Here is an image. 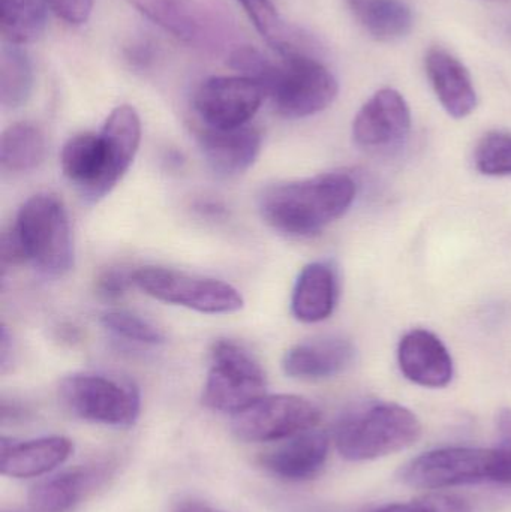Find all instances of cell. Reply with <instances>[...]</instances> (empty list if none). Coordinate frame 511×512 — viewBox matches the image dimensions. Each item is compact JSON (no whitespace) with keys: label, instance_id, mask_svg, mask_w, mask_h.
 I'll use <instances>...</instances> for the list:
<instances>
[{"label":"cell","instance_id":"obj_1","mask_svg":"<svg viewBox=\"0 0 511 512\" xmlns=\"http://www.w3.org/2000/svg\"><path fill=\"white\" fill-rule=\"evenodd\" d=\"M140 141V116L131 105H120L111 111L99 134L84 132L66 141L60 167L81 195L96 203L128 173Z\"/></svg>","mask_w":511,"mask_h":512},{"label":"cell","instance_id":"obj_2","mask_svg":"<svg viewBox=\"0 0 511 512\" xmlns=\"http://www.w3.org/2000/svg\"><path fill=\"white\" fill-rule=\"evenodd\" d=\"M279 62L257 48L242 45L231 51V68L263 87L276 113L305 119L329 108L338 96L335 75L311 54L281 56Z\"/></svg>","mask_w":511,"mask_h":512},{"label":"cell","instance_id":"obj_3","mask_svg":"<svg viewBox=\"0 0 511 512\" xmlns=\"http://www.w3.org/2000/svg\"><path fill=\"white\" fill-rule=\"evenodd\" d=\"M357 185L345 173L278 183L263 189L258 210L269 227L288 237H312L345 215L354 203Z\"/></svg>","mask_w":511,"mask_h":512},{"label":"cell","instance_id":"obj_4","mask_svg":"<svg viewBox=\"0 0 511 512\" xmlns=\"http://www.w3.org/2000/svg\"><path fill=\"white\" fill-rule=\"evenodd\" d=\"M422 436L419 418L396 403H371L348 412L336 426L339 454L366 462L410 448Z\"/></svg>","mask_w":511,"mask_h":512},{"label":"cell","instance_id":"obj_5","mask_svg":"<svg viewBox=\"0 0 511 512\" xmlns=\"http://www.w3.org/2000/svg\"><path fill=\"white\" fill-rule=\"evenodd\" d=\"M27 261L39 273L60 277L74 267V240L68 212L53 194H36L21 206L14 222Z\"/></svg>","mask_w":511,"mask_h":512},{"label":"cell","instance_id":"obj_6","mask_svg":"<svg viewBox=\"0 0 511 512\" xmlns=\"http://www.w3.org/2000/svg\"><path fill=\"white\" fill-rule=\"evenodd\" d=\"M266 388V373L245 346L230 339L213 343L201 397L206 408L236 415L266 396Z\"/></svg>","mask_w":511,"mask_h":512},{"label":"cell","instance_id":"obj_7","mask_svg":"<svg viewBox=\"0 0 511 512\" xmlns=\"http://www.w3.org/2000/svg\"><path fill=\"white\" fill-rule=\"evenodd\" d=\"M59 396L72 415L90 423L131 427L140 417V391L119 376L74 373L60 382Z\"/></svg>","mask_w":511,"mask_h":512},{"label":"cell","instance_id":"obj_8","mask_svg":"<svg viewBox=\"0 0 511 512\" xmlns=\"http://www.w3.org/2000/svg\"><path fill=\"white\" fill-rule=\"evenodd\" d=\"M134 285L155 300L209 315L236 313L245 304L239 289L230 283L173 268H138Z\"/></svg>","mask_w":511,"mask_h":512},{"label":"cell","instance_id":"obj_9","mask_svg":"<svg viewBox=\"0 0 511 512\" xmlns=\"http://www.w3.org/2000/svg\"><path fill=\"white\" fill-rule=\"evenodd\" d=\"M147 20L179 41L203 50H218L230 41L233 23L206 0H126Z\"/></svg>","mask_w":511,"mask_h":512},{"label":"cell","instance_id":"obj_10","mask_svg":"<svg viewBox=\"0 0 511 512\" xmlns=\"http://www.w3.org/2000/svg\"><path fill=\"white\" fill-rule=\"evenodd\" d=\"M497 454L483 448H444L429 451L408 463L401 478L423 490L447 489L467 484L497 483Z\"/></svg>","mask_w":511,"mask_h":512},{"label":"cell","instance_id":"obj_11","mask_svg":"<svg viewBox=\"0 0 511 512\" xmlns=\"http://www.w3.org/2000/svg\"><path fill=\"white\" fill-rule=\"evenodd\" d=\"M321 414L314 403L293 394L261 397L245 411L233 415L231 429L245 442H278L315 429Z\"/></svg>","mask_w":511,"mask_h":512},{"label":"cell","instance_id":"obj_12","mask_svg":"<svg viewBox=\"0 0 511 512\" xmlns=\"http://www.w3.org/2000/svg\"><path fill=\"white\" fill-rule=\"evenodd\" d=\"M266 93L245 75H219L204 80L194 95V110L207 128L246 126L257 114Z\"/></svg>","mask_w":511,"mask_h":512},{"label":"cell","instance_id":"obj_13","mask_svg":"<svg viewBox=\"0 0 511 512\" xmlns=\"http://www.w3.org/2000/svg\"><path fill=\"white\" fill-rule=\"evenodd\" d=\"M411 111L395 89H381L360 108L353 123V137L363 149H386L410 134Z\"/></svg>","mask_w":511,"mask_h":512},{"label":"cell","instance_id":"obj_14","mask_svg":"<svg viewBox=\"0 0 511 512\" xmlns=\"http://www.w3.org/2000/svg\"><path fill=\"white\" fill-rule=\"evenodd\" d=\"M197 138L207 167L224 179L246 173L257 161L263 143L260 131L248 125L234 129L204 126Z\"/></svg>","mask_w":511,"mask_h":512},{"label":"cell","instance_id":"obj_15","mask_svg":"<svg viewBox=\"0 0 511 512\" xmlns=\"http://www.w3.org/2000/svg\"><path fill=\"white\" fill-rule=\"evenodd\" d=\"M399 369L408 381L426 388H443L453 378V360L440 337L413 330L399 342Z\"/></svg>","mask_w":511,"mask_h":512},{"label":"cell","instance_id":"obj_16","mask_svg":"<svg viewBox=\"0 0 511 512\" xmlns=\"http://www.w3.org/2000/svg\"><path fill=\"white\" fill-rule=\"evenodd\" d=\"M329 436L320 430H306L284 439L282 444L261 454L266 471L285 481H306L317 477L329 457Z\"/></svg>","mask_w":511,"mask_h":512},{"label":"cell","instance_id":"obj_17","mask_svg":"<svg viewBox=\"0 0 511 512\" xmlns=\"http://www.w3.org/2000/svg\"><path fill=\"white\" fill-rule=\"evenodd\" d=\"M426 74L444 110L464 119L477 107V92L467 66L441 47L429 48L425 57Z\"/></svg>","mask_w":511,"mask_h":512},{"label":"cell","instance_id":"obj_18","mask_svg":"<svg viewBox=\"0 0 511 512\" xmlns=\"http://www.w3.org/2000/svg\"><path fill=\"white\" fill-rule=\"evenodd\" d=\"M356 349L341 336H324L297 343L285 352L282 369L294 379H324L339 375L353 363Z\"/></svg>","mask_w":511,"mask_h":512},{"label":"cell","instance_id":"obj_19","mask_svg":"<svg viewBox=\"0 0 511 512\" xmlns=\"http://www.w3.org/2000/svg\"><path fill=\"white\" fill-rule=\"evenodd\" d=\"M110 469L107 463H95L47 478L32 487L29 505L39 512L72 510L107 480Z\"/></svg>","mask_w":511,"mask_h":512},{"label":"cell","instance_id":"obj_20","mask_svg":"<svg viewBox=\"0 0 511 512\" xmlns=\"http://www.w3.org/2000/svg\"><path fill=\"white\" fill-rule=\"evenodd\" d=\"M74 445L63 436H47L27 442H0V471L5 477L35 478L56 469L71 456Z\"/></svg>","mask_w":511,"mask_h":512},{"label":"cell","instance_id":"obj_21","mask_svg":"<svg viewBox=\"0 0 511 512\" xmlns=\"http://www.w3.org/2000/svg\"><path fill=\"white\" fill-rule=\"evenodd\" d=\"M338 297L335 271L324 262H311L297 277L291 310L306 324L324 321L332 315Z\"/></svg>","mask_w":511,"mask_h":512},{"label":"cell","instance_id":"obj_22","mask_svg":"<svg viewBox=\"0 0 511 512\" xmlns=\"http://www.w3.org/2000/svg\"><path fill=\"white\" fill-rule=\"evenodd\" d=\"M357 23L378 42H395L408 36L414 18L404 0H345Z\"/></svg>","mask_w":511,"mask_h":512},{"label":"cell","instance_id":"obj_23","mask_svg":"<svg viewBox=\"0 0 511 512\" xmlns=\"http://www.w3.org/2000/svg\"><path fill=\"white\" fill-rule=\"evenodd\" d=\"M47 143L38 126L32 123H14L3 131L0 140V162L3 170L27 173L44 162Z\"/></svg>","mask_w":511,"mask_h":512},{"label":"cell","instance_id":"obj_24","mask_svg":"<svg viewBox=\"0 0 511 512\" xmlns=\"http://www.w3.org/2000/svg\"><path fill=\"white\" fill-rule=\"evenodd\" d=\"M254 23L255 29L269 42L279 56L306 53L308 42L302 33L285 23L270 0H237Z\"/></svg>","mask_w":511,"mask_h":512},{"label":"cell","instance_id":"obj_25","mask_svg":"<svg viewBox=\"0 0 511 512\" xmlns=\"http://www.w3.org/2000/svg\"><path fill=\"white\" fill-rule=\"evenodd\" d=\"M47 0H0V27L5 42L12 45L38 41L47 27Z\"/></svg>","mask_w":511,"mask_h":512},{"label":"cell","instance_id":"obj_26","mask_svg":"<svg viewBox=\"0 0 511 512\" xmlns=\"http://www.w3.org/2000/svg\"><path fill=\"white\" fill-rule=\"evenodd\" d=\"M33 89V68L20 45L5 42L0 51V102L5 110L26 104Z\"/></svg>","mask_w":511,"mask_h":512},{"label":"cell","instance_id":"obj_27","mask_svg":"<svg viewBox=\"0 0 511 512\" xmlns=\"http://www.w3.org/2000/svg\"><path fill=\"white\" fill-rule=\"evenodd\" d=\"M105 330L128 342L156 346L165 342L164 333L155 324L129 310H108L101 318Z\"/></svg>","mask_w":511,"mask_h":512},{"label":"cell","instance_id":"obj_28","mask_svg":"<svg viewBox=\"0 0 511 512\" xmlns=\"http://www.w3.org/2000/svg\"><path fill=\"white\" fill-rule=\"evenodd\" d=\"M476 167L485 176H511V134L489 132L476 150Z\"/></svg>","mask_w":511,"mask_h":512},{"label":"cell","instance_id":"obj_29","mask_svg":"<svg viewBox=\"0 0 511 512\" xmlns=\"http://www.w3.org/2000/svg\"><path fill=\"white\" fill-rule=\"evenodd\" d=\"M374 512H471L461 499L447 495H428L410 502L380 508Z\"/></svg>","mask_w":511,"mask_h":512},{"label":"cell","instance_id":"obj_30","mask_svg":"<svg viewBox=\"0 0 511 512\" xmlns=\"http://www.w3.org/2000/svg\"><path fill=\"white\" fill-rule=\"evenodd\" d=\"M497 483L511 486V409H503L498 414Z\"/></svg>","mask_w":511,"mask_h":512},{"label":"cell","instance_id":"obj_31","mask_svg":"<svg viewBox=\"0 0 511 512\" xmlns=\"http://www.w3.org/2000/svg\"><path fill=\"white\" fill-rule=\"evenodd\" d=\"M57 17L72 26H81L92 14L93 0H47Z\"/></svg>","mask_w":511,"mask_h":512},{"label":"cell","instance_id":"obj_32","mask_svg":"<svg viewBox=\"0 0 511 512\" xmlns=\"http://www.w3.org/2000/svg\"><path fill=\"white\" fill-rule=\"evenodd\" d=\"M132 283H134V273H128L120 268H111L98 277L96 289H98L99 295L111 300V298H119L120 295L125 294Z\"/></svg>","mask_w":511,"mask_h":512},{"label":"cell","instance_id":"obj_33","mask_svg":"<svg viewBox=\"0 0 511 512\" xmlns=\"http://www.w3.org/2000/svg\"><path fill=\"white\" fill-rule=\"evenodd\" d=\"M0 256H2V265L5 268L14 267V265H20L27 261L23 243H21L14 224L3 231L2 240H0Z\"/></svg>","mask_w":511,"mask_h":512},{"label":"cell","instance_id":"obj_34","mask_svg":"<svg viewBox=\"0 0 511 512\" xmlns=\"http://www.w3.org/2000/svg\"><path fill=\"white\" fill-rule=\"evenodd\" d=\"M126 57H128V60L132 65L144 68V66H147L152 62L153 50L147 42L140 41L137 42V44H132L131 47H128V50H126Z\"/></svg>","mask_w":511,"mask_h":512},{"label":"cell","instance_id":"obj_35","mask_svg":"<svg viewBox=\"0 0 511 512\" xmlns=\"http://www.w3.org/2000/svg\"><path fill=\"white\" fill-rule=\"evenodd\" d=\"M12 352V337L9 336L8 328L2 327V334H0V366L2 372H5L8 366V357Z\"/></svg>","mask_w":511,"mask_h":512},{"label":"cell","instance_id":"obj_36","mask_svg":"<svg viewBox=\"0 0 511 512\" xmlns=\"http://www.w3.org/2000/svg\"><path fill=\"white\" fill-rule=\"evenodd\" d=\"M173 512H219L209 505L203 504L198 501H183L174 507Z\"/></svg>","mask_w":511,"mask_h":512}]
</instances>
